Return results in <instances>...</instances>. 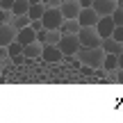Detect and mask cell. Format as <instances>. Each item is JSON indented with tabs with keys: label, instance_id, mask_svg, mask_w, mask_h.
Wrapping results in <instances>:
<instances>
[{
	"label": "cell",
	"instance_id": "1",
	"mask_svg": "<svg viewBox=\"0 0 123 123\" xmlns=\"http://www.w3.org/2000/svg\"><path fill=\"white\" fill-rule=\"evenodd\" d=\"M105 50H103V46H96V48H80L78 50V62L80 64H87V66H91L93 71H98V68H103V62H105Z\"/></svg>",
	"mask_w": 123,
	"mask_h": 123
},
{
	"label": "cell",
	"instance_id": "2",
	"mask_svg": "<svg viewBox=\"0 0 123 123\" xmlns=\"http://www.w3.org/2000/svg\"><path fill=\"white\" fill-rule=\"evenodd\" d=\"M78 39H80V46H82V48H96V46L103 43V37L98 34L96 25L93 27H80Z\"/></svg>",
	"mask_w": 123,
	"mask_h": 123
},
{
	"label": "cell",
	"instance_id": "3",
	"mask_svg": "<svg viewBox=\"0 0 123 123\" xmlns=\"http://www.w3.org/2000/svg\"><path fill=\"white\" fill-rule=\"evenodd\" d=\"M41 21H43L46 30H59L62 23H64V14H62L59 7H46V14Z\"/></svg>",
	"mask_w": 123,
	"mask_h": 123
},
{
	"label": "cell",
	"instance_id": "4",
	"mask_svg": "<svg viewBox=\"0 0 123 123\" xmlns=\"http://www.w3.org/2000/svg\"><path fill=\"white\" fill-rule=\"evenodd\" d=\"M59 48H62V53H64V57H75L78 55V50L82 48L80 46V39H78V34H64L59 39Z\"/></svg>",
	"mask_w": 123,
	"mask_h": 123
},
{
	"label": "cell",
	"instance_id": "5",
	"mask_svg": "<svg viewBox=\"0 0 123 123\" xmlns=\"http://www.w3.org/2000/svg\"><path fill=\"white\" fill-rule=\"evenodd\" d=\"M78 21H80V25H82V27H93L98 21H100V14H98L93 7H82Z\"/></svg>",
	"mask_w": 123,
	"mask_h": 123
},
{
	"label": "cell",
	"instance_id": "6",
	"mask_svg": "<svg viewBox=\"0 0 123 123\" xmlns=\"http://www.w3.org/2000/svg\"><path fill=\"white\" fill-rule=\"evenodd\" d=\"M41 57H43L48 64H57V62L64 59V53H62V48L57 43H46L43 46V53H41Z\"/></svg>",
	"mask_w": 123,
	"mask_h": 123
},
{
	"label": "cell",
	"instance_id": "7",
	"mask_svg": "<svg viewBox=\"0 0 123 123\" xmlns=\"http://www.w3.org/2000/svg\"><path fill=\"white\" fill-rule=\"evenodd\" d=\"M114 27H116V23H114V18H112V14H110V16H100V21L96 23V30H98V34H100L103 39L112 37Z\"/></svg>",
	"mask_w": 123,
	"mask_h": 123
},
{
	"label": "cell",
	"instance_id": "8",
	"mask_svg": "<svg viewBox=\"0 0 123 123\" xmlns=\"http://www.w3.org/2000/svg\"><path fill=\"white\" fill-rule=\"evenodd\" d=\"M59 9H62V14H64V18H78L80 12H82L78 0H62Z\"/></svg>",
	"mask_w": 123,
	"mask_h": 123
},
{
	"label": "cell",
	"instance_id": "9",
	"mask_svg": "<svg viewBox=\"0 0 123 123\" xmlns=\"http://www.w3.org/2000/svg\"><path fill=\"white\" fill-rule=\"evenodd\" d=\"M16 27L12 23H2L0 25V46H9L12 41H16Z\"/></svg>",
	"mask_w": 123,
	"mask_h": 123
},
{
	"label": "cell",
	"instance_id": "10",
	"mask_svg": "<svg viewBox=\"0 0 123 123\" xmlns=\"http://www.w3.org/2000/svg\"><path fill=\"white\" fill-rule=\"evenodd\" d=\"M91 7L96 9L100 16H110V14L116 9V0H93Z\"/></svg>",
	"mask_w": 123,
	"mask_h": 123
},
{
	"label": "cell",
	"instance_id": "11",
	"mask_svg": "<svg viewBox=\"0 0 123 123\" xmlns=\"http://www.w3.org/2000/svg\"><path fill=\"white\" fill-rule=\"evenodd\" d=\"M16 41H21L23 46L34 43V41H37V30H34L32 25H27V27H23V30H18V32H16Z\"/></svg>",
	"mask_w": 123,
	"mask_h": 123
},
{
	"label": "cell",
	"instance_id": "12",
	"mask_svg": "<svg viewBox=\"0 0 123 123\" xmlns=\"http://www.w3.org/2000/svg\"><path fill=\"white\" fill-rule=\"evenodd\" d=\"M41 53H43V43H41V41H34V43L23 46V57H27V59L41 57Z\"/></svg>",
	"mask_w": 123,
	"mask_h": 123
},
{
	"label": "cell",
	"instance_id": "13",
	"mask_svg": "<svg viewBox=\"0 0 123 123\" xmlns=\"http://www.w3.org/2000/svg\"><path fill=\"white\" fill-rule=\"evenodd\" d=\"M100 46H103L105 53H112V55H121V53H123V43H121V41H116V39H112V37L103 39Z\"/></svg>",
	"mask_w": 123,
	"mask_h": 123
},
{
	"label": "cell",
	"instance_id": "14",
	"mask_svg": "<svg viewBox=\"0 0 123 123\" xmlns=\"http://www.w3.org/2000/svg\"><path fill=\"white\" fill-rule=\"evenodd\" d=\"M80 27H82V25H80L78 18H64V23H62L59 30H62V34H78Z\"/></svg>",
	"mask_w": 123,
	"mask_h": 123
},
{
	"label": "cell",
	"instance_id": "15",
	"mask_svg": "<svg viewBox=\"0 0 123 123\" xmlns=\"http://www.w3.org/2000/svg\"><path fill=\"white\" fill-rule=\"evenodd\" d=\"M116 68H119V55L107 53L105 62H103V71H105V73H112V71H116Z\"/></svg>",
	"mask_w": 123,
	"mask_h": 123
},
{
	"label": "cell",
	"instance_id": "16",
	"mask_svg": "<svg viewBox=\"0 0 123 123\" xmlns=\"http://www.w3.org/2000/svg\"><path fill=\"white\" fill-rule=\"evenodd\" d=\"M43 14H46V5H43V2H34V5H30V12H27V16H30L32 21H39V18H43Z\"/></svg>",
	"mask_w": 123,
	"mask_h": 123
},
{
	"label": "cell",
	"instance_id": "17",
	"mask_svg": "<svg viewBox=\"0 0 123 123\" xmlns=\"http://www.w3.org/2000/svg\"><path fill=\"white\" fill-rule=\"evenodd\" d=\"M30 0H16V2H14V7H12V14L14 16H21V14H27L30 12Z\"/></svg>",
	"mask_w": 123,
	"mask_h": 123
},
{
	"label": "cell",
	"instance_id": "18",
	"mask_svg": "<svg viewBox=\"0 0 123 123\" xmlns=\"http://www.w3.org/2000/svg\"><path fill=\"white\" fill-rule=\"evenodd\" d=\"M9 23H12L16 30H23V27H27L32 23V18L27 16V14H21V16H12V21H9Z\"/></svg>",
	"mask_w": 123,
	"mask_h": 123
},
{
	"label": "cell",
	"instance_id": "19",
	"mask_svg": "<svg viewBox=\"0 0 123 123\" xmlns=\"http://www.w3.org/2000/svg\"><path fill=\"white\" fill-rule=\"evenodd\" d=\"M7 50H9V57H18V55H23V43L21 41H12L7 46Z\"/></svg>",
	"mask_w": 123,
	"mask_h": 123
},
{
	"label": "cell",
	"instance_id": "20",
	"mask_svg": "<svg viewBox=\"0 0 123 123\" xmlns=\"http://www.w3.org/2000/svg\"><path fill=\"white\" fill-rule=\"evenodd\" d=\"M112 18H114L116 25H123V7H116L114 12H112Z\"/></svg>",
	"mask_w": 123,
	"mask_h": 123
},
{
	"label": "cell",
	"instance_id": "21",
	"mask_svg": "<svg viewBox=\"0 0 123 123\" xmlns=\"http://www.w3.org/2000/svg\"><path fill=\"white\" fill-rule=\"evenodd\" d=\"M12 16H14V14L9 12V9H2V7H0V25H2V23H9V21H12Z\"/></svg>",
	"mask_w": 123,
	"mask_h": 123
},
{
	"label": "cell",
	"instance_id": "22",
	"mask_svg": "<svg viewBox=\"0 0 123 123\" xmlns=\"http://www.w3.org/2000/svg\"><path fill=\"white\" fill-rule=\"evenodd\" d=\"M112 39H116V41H121V43H123V25H116V27H114Z\"/></svg>",
	"mask_w": 123,
	"mask_h": 123
},
{
	"label": "cell",
	"instance_id": "23",
	"mask_svg": "<svg viewBox=\"0 0 123 123\" xmlns=\"http://www.w3.org/2000/svg\"><path fill=\"white\" fill-rule=\"evenodd\" d=\"M14 2H16V0H0V7H2V9H9V12H12Z\"/></svg>",
	"mask_w": 123,
	"mask_h": 123
},
{
	"label": "cell",
	"instance_id": "24",
	"mask_svg": "<svg viewBox=\"0 0 123 123\" xmlns=\"http://www.w3.org/2000/svg\"><path fill=\"white\" fill-rule=\"evenodd\" d=\"M30 25H32V27H34V30H37V32H41V30H46V27H43V21H41V18H39V21H32V23H30Z\"/></svg>",
	"mask_w": 123,
	"mask_h": 123
},
{
	"label": "cell",
	"instance_id": "25",
	"mask_svg": "<svg viewBox=\"0 0 123 123\" xmlns=\"http://www.w3.org/2000/svg\"><path fill=\"white\" fill-rule=\"evenodd\" d=\"M43 5H46V7H59L62 0H43Z\"/></svg>",
	"mask_w": 123,
	"mask_h": 123
},
{
	"label": "cell",
	"instance_id": "26",
	"mask_svg": "<svg viewBox=\"0 0 123 123\" xmlns=\"http://www.w3.org/2000/svg\"><path fill=\"white\" fill-rule=\"evenodd\" d=\"M78 2H80V7H91L93 0H78Z\"/></svg>",
	"mask_w": 123,
	"mask_h": 123
},
{
	"label": "cell",
	"instance_id": "27",
	"mask_svg": "<svg viewBox=\"0 0 123 123\" xmlns=\"http://www.w3.org/2000/svg\"><path fill=\"white\" fill-rule=\"evenodd\" d=\"M119 68H123V53L119 55Z\"/></svg>",
	"mask_w": 123,
	"mask_h": 123
},
{
	"label": "cell",
	"instance_id": "28",
	"mask_svg": "<svg viewBox=\"0 0 123 123\" xmlns=\"http://www.w3.org/2000/svg\"><path fill=\"white\" fill-rule=\"evenodd\" d=\"M116 7H123V0H116Z\"/></svg>",
	"mask_w": 123,
	"mask_h": 123
},
{
	"label": "cell",
	"instance_id": "29",
	"mask_svg": "<svg viewBox=\"0 0 123 123\" xmlns=\"http://www.w3.org/2000/svg\"><path fill=\"white\" fill-rule=\"evenodd\" d=\"M30 2H32V5H34V2H43V0H30Z\"/></svg>",
	"mask_w": 123,
	"mask_h": 123
},
{
	"label": "cell",
	"instance_id": "30",
	"mask_svg": "<svg viewBox=\"0 0 123 123\" xmlns=\"http://www.w3.org/2000/svg\"><path fill=\"white\" fill-rule=\"evenodd\" d=\"M0 80H2V66H0Z\"/></svg>",
	"mask_w": 123,
	"mask_h": 123
},
{
	"label": "cell",
	"instance_id": "31",
	"mask_svg": "<svg viewBox=\"0 0 123 123\" xmlns=\"http://www.w3.org/2000/svg\"><path fill=\"white\" fill-rule=\"evenodd\" d=\"M0 66H2V57H0Z\"/></svg>",
	"mask_w": 123,
	"mask_h": 123
}]
</instances>
